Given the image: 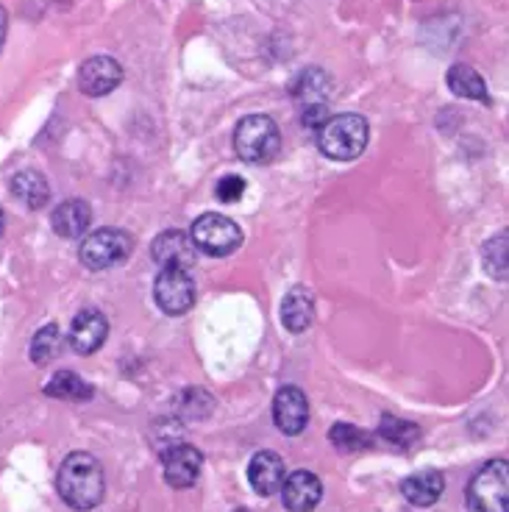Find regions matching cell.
<instances>
[{"instance_id":"cell-4","label":"cell","mask_w":509,"mask_h":512,"mask_svg":"<svg viewBox=\"0 0 509 512\" xmlns=\"http://www.w3.org/2000/svg\"><path fill=\"white\" fill-rule=\"evenodd\" d=\"M468 507L473 512H509V462L490 460L473 474L468 485Z\"/></svg>"},{"instance_id":"cell-8","label":"cell","mask_w":509,"mask_h":512,"mask_svg":"<svg viewBox=\"0 0 509 512\" xmlns=\"http://www.w3.org/2000/svg\"><path fill=\"white\" fill-rule=\"evenodd\" d=\"M78 90L90 98H103L115 92L123 81V67L112 56H90L87 62L78 67Z\"/></svg>"},{"instance_id":"cell-16","label":"cell","mask_w":509,"mask_h":512,"mask_svg":"<svg viewBox=\"0 0 509 512\" xmlns=\"http://www.w3.org/2000/svg\"><path fill=\"white\" fill-rule=\"evenodd\" d=\"M443 490H446V479H443L440 471H432V468L418 471V474L407 476L401 482V493L412 507H432V504L440 501Z\"/></svg>"},{"instance_id":"cell-11","label":"cell","mask_w":509,"mask_h":512,"mask_svg":"<svg viewBox=\"0 0 509 512\" xmlns=\"http://www.w3.org/2000/svg\"><path fill=\"white\" fill-rule=\"evenodd\" d=\"M273 421L287 437L304 432L306 423H309V401H306L301 387L287 384L276 393V398H273Z\"/></svg>"},{"instance_id":"cell-26","label":"cell","mask_w":509,"mask_h":512,"mask_svg":"<svg viewBox=\"0 0 509 512\" xmlns=\"http://www.w3.org/2000/svg\"><path fill=\"white\" fill-rule=\"evenodd\" d=\"M245 179L242 176H237V173H229V176H223V179L217 181L215 187V195L220 204H237L242 195H245Z\"/></svg>"},{"instance_id":"cell-25","label":"cell","mask_w":509,"mask_h":512,"mask_svg":"<svg viewBox=\"0 0 509 512\" xmlns=\"http://www.w3.org/2000/svg\"><path fill=\"white\" fill-rule=\"evenodd\" d=\"M482 262L496 282H507V231H501L498 237L484 245Z\"/></svg>"},{"instance_id":"cell-9","label":"cell","mask_w":509,"mask_h":512,"mask_svg":"<svg viewBox=\"0 0 509 512\" xmlns=\"http://www.w3.org/2000/svg\"><path fill=\"white\" fill-rule=\"evenodd\" d=\"M201 468H204V457L195 446H184V443H176L162 451V471H165V482L176 490H184V487H192L201 476Z\"/></svg>"},{"instance_id":"cell-10","label":"cell","mask_w":509,"mask_h":512,"mask_svg":"<svg viewBox=\"0 0 509 512\" xmlns=\"http://www.w3.org/2000/svg\"><path fill=\"white\" fill-rule=\"evenodd\" d=\"M151 256L159 268L187 270L190 265H195L198 248H195V243H192V237L187 231L170 229L156 234V240L151 243Z\"/></svg>"},{"instance_id":"cell-20","label":"cell","mask_w":509,"mask_h":512,"mask_svg":"<svg viewBox=\"0 0 509 512\" xmlns=\"http://www.w3.org/2000/svg\"><path fill=\"white\" fill-rule=\"evenodd\" d=\"M45 393L51 398H62V401H90L92 384L84 382L73 371H59L51 382L45 384Z\"/></svg>"},{"instance_id":"cell-17","label":"cell","mask_w":509,"mask_h":512,"mask_svg":"<svg viewBox=\"0 0 509 512\" xmlns=\"http://www.w3.org/2000/svg\"><path fill=\"white\" fill-rule=\"evenodd\" d=\"M315 318V301L306 287H293L281 301V323L284 329L293 334H301L309 329V323Z\"/></svg>"},{"instance_id":"cell-21","label":"cell","mask_w":509,"mask_h":512,"mask_svg":"<svg viewBox=\"0 0 509 512\" xmlns=\"http://www.w3.org/2000/svg\"><path fill=\"white\" fill-rule=\"evenodd\" d=\"M379 435H382L390 446L407 451V448H412L420 440V426L387 412V415H382V421H379Z\"/></svg>"},{"instance_id":"cell-7","label":"cell","mask_w":509,"mask_h":512,"mask_svg":"<svg viewBox=\"0 0 509 512\" xmlns=\"http://www.w3.org/2000/svg\"><path fill=\"white\" fill-rule=\"evenodd\" d=\"M153 301L165 315H184L195 304V282L187 270L162 268L153 282Z\"/></svg>"},{"instance_id":"cell-13","label":"cell","mask_w":509,"mask_h":512,"mask_svg":"<svg viewBox=\"0 0 509 512\" xmlns=\"http://www.w3.org/2000/svg\"><path fill=\"white\" fill-rule=\"evenodd\" d=\"M323 499V485L312 471H295L284 476L281 485V501L290 512H312Z\"/></svg>"},{"instance_id":"cell-5","label":"cell","mask_w":509,"mask_h":512,"mask_svg":"<svg viewBox=\"0 0 509 512\" xmlns=\"http://www.w3.org/2000/svg\"><path fill=\"white\" fill-rule=\"evenodd\" d=\"M134 251L131 234L123 229H95L81 237L78 256L90 270H109L126 262Z\"/></svg>"},{"instance_id":"cell-23","label":"cell","mask_w":509,"mask_h":512,"mask_svg":"<svg viewBox=\"0 0 509 512\" xmlns=\"http://www.w3.org/2000/svg\"><path fill=\"white\" fill-rule=\"evenodd\" d=\"M59 343H62V332H59V326H56V323H45V326L34 334L28 357H31L34 365H48V362H53L56 354H59Z\"/></svg>"},{"instance_id":"cell-18","label":"cell","mask_w":509,"mask_h":512,"mask_svg":"<svg viewBox=\"0 0 509 512\" xmlns=\"http://www.w3.org/2000/svg\"><path fill=\"white\" fill-rule=\"evenodd\" d=\"M9 190L28 209H42V206L48 204V198H51L48 179L39 170H20V173H14L12 181H9Z\"/></svg>"},{"instance_id":"cell-29","label":"cell","mask_w":509,"mask_h":512,"mask_svg":"<svg viewBox=\"0 0 509 512\" xmlns=\"http://www.w3.org/2000/svg\"><path fill=\"white\" fill-rule=\"evenodd\" d=\"M6 231V215H3V209H0V234Z\"/></svg>"},{"instance_id":"cell-6","label":"cell","mask_w":509,"mask_h":512,"mask_svg":"<svg viewBox=\"0 0 509 512\" xmlns=\"http://www.w3.org/2000/svg\"><path fill=\"white\" fill-rule=\"evenodd\" d=\"M190 237L195 248L209 256H229L242 245L240 226L226 215H215V212L195 220Z\"/></svg>"},{"instance_id":"cell-2","label":"cell","mask_w":509,"mask_h":512,"mask_svg":"<svg viewBox=\"0 0 509 512\" xmlns=\"http://www.w3.org/2000/svg\"><path fill=\"white\" fill-rule=\"evenodd\" d=\"M370 126L362 115H334L318 128V148L320 154L329 156L334 162H351L362 156L368 148Z\"/></svg>"},{"instance_id":"cell-19","label":"cell","mask_w":509,"mask_h":512,"mask_svg":"<svg viewBox=\"0 0 509 512\" xmlns=\"http://www.w3.org/2000/svg\"><path fill=\"white\" fill-rule=\"evenodd\" d=\"M448 90L454 92L457 98H465V101L476 103H490V92H487V84L484 78L473 70L471 64H454L448 70Z\"/></svg>"},{"instance_id":"cell-30","label":"cell","mask_w":509,"mask_h":512,"mask_svg":"<svg viewBox=\"0 0 509 512\" xmlns=\"http://www.w3.org/2000/svg\"><path fill=\"white\" fill-rule=\"evenodd\" d=\"M237 512H248V510H237Z\"/></svg>"},{"instance_id":"cell-28","label":"cell","mask_w":509,"mask_h":512,"mask_svg":"<svg viewBox=\"0 0 509 512\" xmlns=\"http://www.w3.org/2000/svg\"><path fill=\"white\" fill-rule=\"evenodd\" d=\"M6 26H9V14L0 6V51H3V42H6Z\"/></svg>"},{"instance_id":"cell-3","label":"cell","mask_w":509,"mask_h":512,"mask_svg":"<svg viewBox=\"0 0 509 512\" xmlns=\"http://www.w3.org/2000/svg\"><path fill=\"white\" fill-rule=\"evenodd\" d=\"M234 151L248 165H268L281 151V131L268 115L242 117L234 128Z\"/></svg>"},{"instance_id":"cell-1","label":"cell","mask_w":509,"mask_h":512,"mask_svg":"<svg viewBox=\"0 0 509 512\" xmlns=\"http://www.w3.org/2000/svg\"><path fill=\"white\" fill-rule=\"evenodd\" d=\"M56 490H59V496L70 510H95L103 501V490H106L101 462L87 451H73L59 465Z\"/></svg>"},{"instance_id":"cell-24","label":"cell","mask_w":509,"mask_h":512,"mask_svg":"<svg viewBox=\"0 0 509 512\" xmlns=\"http://www.w3.org/2000/svg\"><path fill=\"white\" fill-rule=\"evenodd\" d=\"M329 437L334 448H340V451H368V448H373V437L362 432L359 426H351V423H334Z\"/></svg>"},{"instance_id":"cell-14","label":"cell","mask_w":509,"mask_h":512,"mask_svg":"<svg viewBox=\"0 0 509 512\" xmlns=\"http://www.w3.org/2000/svg\"><path fill=\"white\" fill-rule=\"evenodd\" d=\"M284 476H287V468H284V460L276 451H259L254 460L248 462V479H251V487L259 496L279 493L281 485H284Z\"/></svg>"},{"instance_id":"cell-27","label":"cell","mask_w":509,"mask_h":512,"mask_svg":"<svg viewBox=\"0 0 509 512\" xmlns=\"http://www.w3.org/2000/svg\"><path fill=\"white\" fill-rule=\"evenodd\" d=\"M301 120H304L306 128H320L329 120V106L326 103H306Z\"/></svg>"},{"instance_id":"cell-22","label":"cell","mask_w":509,"mask_h":512,"mask_svg":"<svg viewBox=\"0 0 509 512\" xmlns=\"http://www.w3.org/2000/svg\"><path fill=\"white\" fill-rule=\"evenodd\" d=\"M329 90V76H326L323 70H315V67L304 70V73L293 81V87H290V92H293L295 98H301L304 103H323L329 98Z\"/></svg>"},{"instance_id":"cell-15","label":"cell","mask_w":509,"mask_h":512,"mask_svg":"<svg viewBox=\"0 0 509 512\" xmlns=\"http://www.w3.org/2000/svg\"><path fill=\"white\" fill-rule=\"evenodd\" d=\"M90 223L92 209L90 204L81 201V198H70V201L59 204L51 218L53 231H56L59 237H64V240H78V237H84L87 229H90Z\"/></svg>"},{"instance_id":"cell-12","label":"cell","mask_w":509,"mask_h":512,"mask_svg":"<svg viewBox=\"0 0 509 512\" xmlns=\"http://www.w3.org/2000/svg\"><path fill=\"white\" fill-rule=\"evenodd\" d=\"M106 337H109V320L98 309L78 312L73 326H70V346L81 357H90L95 351H101Z\"/></svg>"}]
</instances>
